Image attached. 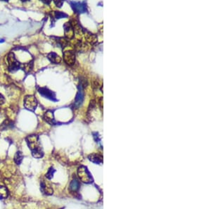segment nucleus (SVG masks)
Instances as JSON below:
<instances>
[{"mask_svg": "<svg viewBox=\"0 0 211 209\" xmlns=\"http://www.w3.org/2000/svg\"><path fill=\"white\" fill-rule=\"evenodd\" d=\"M78 175L80 180L84 183H90L92 182V177L87 167L82 166L78 168Z\"/></svg>", "mask_w": 211, "mask_h": 209, "instance_id": "20e7f679", "label": "nucleus"}, {"mask_svg": "<svg viewBox=\"0 0 211 209\" xmlns=\"http://www.w3.org/2000/svg\"><path fill=\"white\" fill-rule=\"evenodd\" d=\"M24 159V154L21 151H17L14 156V161L16 164L20 165Z\"/></svg>", "mask_w": 211, "mask_h": 209, "instance_id": "f3484780", "label": "nucleus"}, {"mask_svg": "<svg viewBox=\"0 0 211 209\" xmlns=\"http://www.w3.org/2000/svg\"><path fill=\"white\" fill-rule=\"evenodd\" d=\"M8 196L9 192L7 188L4 185H0V198H6Z\"/></svg>", "mask_w": 211, "mask_h": 209, "instance_id": "dca6fc26", "label": "nucleus"}, {"mask_svg": "<svg viewBox=\"0 0 211 209\" xmlns=\"http://www.w3.org/2000/svg\"><path fill=\"white\" fill-rule=\"evenodd\" d=\"M5 40L4 39H0V43H2V42H4Z\"/></svg>", "mask_w": 211, "mask_h": 209, "instance_id": "5701e85b", "label": "nucleus"}, {"mask_svg": "<svg viewBox=\"0 0 211 209\" xmlns=\"http://www.w3.org/2000/svg\"><path fill=\"white\" fill-rule=\"evenodd\" d=\"M63 59L69 66L73 65L75 61V55L73 51H66L63 53Z\"/></svg>", "mask_w": 211, "mask_h": 209, "instance_id": "6e6552de", "label": "nucleus"}, {"mask_svg": "<svg viewBox=\"0 0 211 209\" xmlns=\"http://www.w3.org/2000/svg\"><path fill=\"white\" fill-rule=\"evenodd\" d=\"M56 170L53 168L52 167L50 168V169H49L48 170V172H47V174H46V177L48 178V179H51V178L53 177V175H54V173Z\"/></svg>", "mask_w": 211, "mask_h": 209, "instance_id": "6ab92c4d", "label": "nucleus"}, {"mask_svg": "<svg viewBox=\"0 0 211 209\" xmlns=\"http://www.w3.org/2000/svg\"><path fill=\"white\" fill-rule=\"evenodd\" d=\"M43 118L46 122L48 123L50 125H54L56 123V120L54 119V111L51 110H48L43 115Z\"/></svg>", "mask_w": 211, "mask_h": 209, "instance_id": "1a4fd4ad", "label": "nucleus"}, {"mask_svg": "<svg viewBox=\"0 0 211 209\" xmlns=\"http://www.w3.org/2000/svg\"><path fill=\"white\" fill-rule=\"evenodd\" d=\"M7 63H8L9 71L11 73H15L19 69L23 68V66H24L17 60L13 52H10L7 56Z\"/></svg>", "mask_w": 211, "mask_h": 209, "instance_id": "f03ea898", "label": "nucleus"}, {"mask_svg": "<svg viewBox=\"0 0 211 209\" xmlns=\"http://www.w3.org/2000/svg\"><path fill=\"white\" fill-rule=\"evenodd\" d=\"M40 189L42 192V193L45 194L51 195L53 194L52 188H51L48 184H47L44 180H42L40 183Z\"/></svg>", "mask_w": 211, "mask_h": 209, "instance_id": "9d476101", "label": "nucleus"}, {"mask_svg": "<svg viewBox=\"0 0 211 209\" xmlns=\"http://www.w3.org/2000/svg\"><path fill=\"white\" fill-rule=\"evenodd\" d=\"M13 125H14V123L11 120L6 119L4 121L3 123L0 125V130H6L7 128H12Z\"/></svg>", "mask_w": 211, "mask_h": 209, "instance_id": "4468645a", "label": "nucleus"}, {"mask_svg": "<svg viewBox=\"0 0 211 209\" xmlns=\"http://www.w3.org/2000/svg\"><path fill=\"white\" fill-rule=\"evenodd\" d=\"M84 99V91L83 88H82V85L80 84L78 87V92L77 93L75 99L74 105L77 108H78L80 107H81V105L83 103V101Z\"/></svg>", "mask_w": 211, "mask_h": 209, "instance_id": "0eeeda50", "label": "nucleus"}, {"mask_svg": "<svg viewBox=\"0 0 211 209\" xmlns=\"http://www.w3.org/2000/svg\"><path fill=\"white\" fill-rule=\"evenodd\" d=\"M37 100L33 95H27L24 98V107L30 111H35L37 107Z\"/></svg>", "mask_w": 211, "mask_h": 209, "instance_id": "7ed1b4c3", "label": "nucleus"}, {"mask_svg": "<svg viewBox=\"0 0 211 209\" xmlns=\"http://www.w3.org/2000/svg\"><path fill=\"white\" fill-rule=\"evenodd\" d=\"M47 59L54 63H59L61 61V58L55 52H50L47 55Z\"/></svg>", "mask_w": 211, "mask_h": 209, "instance_id": "ddd939ff", "label": "nucleus"}, {"mask_svg": "<svg viewBox=\"0 0 211 209\" xmlns=\"http://www.w3.org/2000/svg\"><path fill=\"white\" fill-rule=\"evenodd\" d=\"M54 4L56 5V6H57L58 7H59V8H61V6H62V4H63V1H55L54 2Z\"/></svg>", "mask_w": 211, "mask_h": 209, "instance_id": "412c9836", "label": "nucleus"}, {"mask_svg": "<svg viewBox=\"0 0 211 209\" xmlns=\"http://www.w3.org/2000/svg\"><path fill=\"white\" fill-rule=\"evenodd\" d=\"M38 92H39V94L41 96L46 98V99L52 101V102H56L58 101L56 97V93L54 92L51 91L50 89H48L47 87H40V88L38 89Z\"/></svg>", "mask_w": 211, "mask_h": 209, "instance_id": "39448f33", "label": "nucleus"}, {"mask_svg": "<svg viewBox=\"0 0 211 209\" xmlns=\"http://www.w3.org/2000/svg\"><path fill=\"white\" fill-rule=\"evenodd\" d=\"M42 2H44V3H45V4H49L51 2V1H49V2H45V0H42Z\"/></svg>", "mask_w": 211, "mask_h": 209, "instance_id": "4be33fe9", "label": "nucleus"}, {"mask_svg": "<svg viewBox=\"0 0 211 209\" xmlns=\"http://www.w3.org/2000/svg\"><path fill=\"white\" fill-rule=\"evenodd\" d=\"M54 15L56 19H63V18L68 17V15H67L66 14H65V13H63V12H61V11H55Z\"/></svg>", "mask_w": 211, "mask_h": 209, "instance_id": "a211bd4d", "label": "nucleus"}, {"mask_svg": "<svg viewBox=\"0 0 211 209\" xmlns=\"http://www.w3.org/2000/svg\"><path fill=\"white\" fill-rule=\"evenodd\" d=\"M65 35L68 38H72L74 35V30L70 23H66L63 25Z\"/></svg>", "mask_w": 211, "mask_h": 209, "instance_id": "9b49d317", "label": "nucleus"}, {"mask_svg": "<svg viewBox=\"0 0 211 209\" xmlns=\"http://www.w3.org/2000/svg\"><path fill=\"white\" fill-rule=\"evenodd\" d=\"M4 102H5V98L4 97L3 95L0 93V105L4 104Z\"/></svg>", "mask_w": 211, "mask_h": 209, "instance_id": "aec40b11", "label": "nucleus"}, {"mask_svg": "<svg viewBox=\"0 0 211 209\" xmlns=\"http://www.w3.org/2000/svg\"><path fill=\"white\" fill-rule=\"evenodd\" d=\"M72 9L77 14H83L87 11V4L85 2H70Z\"/></svg>", "mask_w": 211, "mask_h": 209, "instance_id": "423d86ee", "label": "nucleus"}, {"mask_svg": "<svg viewBox=\"0 0 211 209\" xmlns=\"http://www.w3.org/2000/svg\"><path fill=\"white\" fill-rule=\"evenodd\" d=\"M88 159L90 161L93 162L96 164H100L103 162V157L101 155L97 154H90L88 156Z\"/></svg>", "mask_w": 211, "mask_h": 209, "instance_id": "f8f14e48", "label": "nucleus"}, {"mask_svg": "<svg viewBox=\"0 0 211 209\" xmlns=\"http://www.w3.org/2000/svg\"><path fill=\"white\" fill-rule=\"evenodd\" d=\"M80 189V182L77 179H74L73 181L71 182L70 185V190L72 192H77Z\"/></svg>", "mask_w": 211, "mask_h": 209, "instance_id": "2eb2a0df", "label": "nucleus"}, {"mask_svg": "<svg viewBox=\"0 0 211 209\" xmlns=\"http://www.w3.org/2000/svg\"><path fill=\"white\" fill-rule=\"evenodd\" d=\"M25 139L32 156L36 159L42 158L44 156V152L39 141V137L36 135H31L28 136Z\"/></svg>", "mask_w": 211, "mask_h": 209, "instance_id": "f257e3e1", "label": "nucleus"}]
</instances>
